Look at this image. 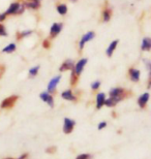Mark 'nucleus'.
I'll use <instances>...</instances> for the list:
<instances>
[{"instance_id": "nucleus-1", "label": "nucleus", "mask_w": 151, "mask_h": 159, "mask_svg": "<svg viewBox=\"0 0 151 159\" xmlns=\"http://www.w3.org/2000/svg\"><path fill=\"white\" fill-rule=\"evenodd\" d=\"M23 11H24V5H21V4H19V3L15 2L9 5V7L7 8V11L5 12V15L21 14V12H23Z\"/></svg>"}, {"instance_id": "nucleus-2", "label": "nucleus", "mask_w": 151, "mask_h": 159, "mask_svg": "<svg viewBox=\"0 0 151 159\" xmlns=\"http://www.w3.org/2000/svg\"><path fill=\"white\" fill-rule=\"evenodd\" d=\"M86 63H87V59L86 58H83L81 59L80 61H78L73 66V72L76 75H79L81 72L83 71V69H84Z\"/></svg>"}, {"instance_id": "nucleus-3", "label": "nucleus", "mask_w": 151, "mask_h": 159, "mask_svg": "<svg viewBox=\"0 0 151 159\" xmlns=\"http://www.w3.org/2000/svg\"><path fill=\"white\" fill-rule=\"evenodd\" d=\"M76 125V122L69 118H65L64 119V124H63V132L65 134H68L73 131V127Z\"/></svg>"}, {"instance_id": "nucleus-4", "label": "nucleus", "mask_w": 151, "mask_h": 159, "mask_svg": "<svg viewBox=\"0 0 151 159\" xmlns=\"http://www.w3.org/2000/svg\"><path fill=\"white\" fill-rule=\"evenodd\" d=\"M17 99H18V96H16V95L11 96V97H7L2 101L1 106L0 107H1L2 109H8V107H12L15 104L16 101H17Z\"/></svg>"}, {"instance_id": "nucleus-5", "label": "nucleus", "mask_w": 151, "mask_h": 159, "mask_svg": "<svg viewBox=\"0 0 151 159\" xmlns=\"http://www.w3.org/2000/svg\"><path fill=\"white\" fill-rule=\"evenodd\" d=\"M94 36H95V33L92 32V31H89V32L86 33L85 35H83L81 40H80V49L82 50L83 48H84L85 43H88V41H90L91 39H93V37H94Z\"/></svg>"}, {"instance_id": "nucleus-6", "label": "nucleus", "mask_w": 151, "mask_h": 159, "mask_svg": "<svg viewBox=\"0 0 151 159\" xmlns=\"http://www.w3.org/2000/svg\"><path fill=\"white\" fill-rule=\"evenodd\" d=\"M60 80H61L60 75L53 78L52 80H51L50 83H49V85H48V92H50V93H53V92L56 90V87H57V85H58V83L60 82Z\"/></svg>"}, {"instance_id": "nucleus-7", "label": "nucleus", "mask_w": 151, "mask_h": 159, "mask_svg": "<svg viewBox=\"0 0 151 159\" xmlns=\"http://www.w3.org/2000/svg\"><path fill=\"white\" fill-rule=\"evenodd\" d=\"M40 97L41 100H44L45 102H47L50 107L54 106V99H53L52 95H50L48 92H43V93H40Z\"/></svg>"}, {"instance_id": "nucleus-8", "label": "nucleus", "mask_w": 151, "mask_h": 159, "mask_svg": "<svg viewBox=\"0 0 151 159\" xmlns=\"http://www.w3.org/2000/svg\"><path fill=\"white\" fill-rule=\"evenodd\" d=\"M111 97H119L123 98L124 97V90L122 88H113L110 91Z\"/></svg>"}, {"instance_id": "nucleus-9", "label": "nucleus", "mask_w": 151, "mask_h": 159, "mask_svg": "<svg viewBox=\"0 0 151 159\" xmlns=\"http://www.w3.org/2000/svg\"><path fill=\"white\" fill-rule=\"evenodd\" d=\"M61 29H62V24L61 23H54L52 26H51V29H50V33H51V35H53V36H55L57 35Z\"/></svg>"}, {"instance_id": "nucleus-10", "label": "nucleus", "mask_w": 151, "mask_h": 159, "mask_svg": "<svg viewBox=\"0 0 151 159\" xmlns=\"http://www.w3.org/2000/svg\"><path fill=\"white\" fill-rule=\"evenodd\" d=\"M148 99H149V93H144L141 95L139 97V99H138V103H139L140 107H142V109L145 107L146 103L148 102Z\"/></svg>"}, {"instance_id": "nucleus-11", "label": "nucleus", "mask_w": 151, "mask_h": 159, "mask_svg": "<svg viewBox=\"0 0 151 159\" xmlns=\"http://www.w3.org/2000/svg\"><path fill=\"white\" fill-rule=\"evenodd\" d=\"M106 100V94L105 93H98L96 96V109H101V107L105 104Z\"/></svg>"}, {"instance_id": "nucleus-12", "label": "nucleus", "mask_w": 151, "mask_h": 159, "mask_svg": "<svg viewBox=\"0 0 151 159\" xmlns=\"http://www.w3.org/2000/svg\"><path fill=\"white\" fill-rule=\"evenodd\" d=\"M61 96H62V98H63V99H65V100L75 101V100L77 99L75 95L73 94L72 90H66V91L62 92V94H61Z\"/></svg>"}, {"instance_id": "nucleus-13", "label": "nucleus", "mask_w": 151, "mask_h": 159, "mask_svg": "<svg viewBox=\"0 0 151 159\" xmlns=\"http://www.w3.org/2000/svg\"><path fill=\"white\" fill-rule=\"evenodd\" d=\"M122 99V98L119 97H110L109 99H106L105 100V106L107 107H114L119 102V101Z\"/></svg>"}, {"instance_id": "nucleus-14", "label": "nucleus", "mask_w": 151, "mask_h": 159, "mask_svg": "<svg viewBox=\"0 0 151 159\" xmlns=\"http://www.w3.org/2000/svg\"><path fill=\"white\" fill-rule=\"evenodd\" d=\"M73 60H66V61H64L62 63V65H61L60 67V71H64V70H68V69H73Z\"/></svg>"}, {"instance_id": "nucleus-15", "label": "nucleus", "mask_w": 151, "mask_h": 159, "mask_svg": "<svg viewBox=\"0 0 151 159\" xmlns=\"http://www.w3.org/2000/svg\"><path fill=\"white\" fill-rule=\"evenodd\" d=\"M130 75L131 81H134V82H138L140 80V71L138 70V69H134V68L130 69Z\"/></svg>"}, {"instance_id": "nucleus-16", "label": "nucleus", "mask_w": 151, "mask_h": 159, "mask_svg": "<svg viewBox=\"0 0 151 159\" xmlns=\"http://www.w3.org/2000/svg\"><path fill=\"white\" fill-rule=\"evenodd\" d=\"M151 48V40L149 37H145L142 40V44H141V49L143 51H149Z\"/></svg>"}, {"instance_id": "nucleus-17", "label": "nucleus", "mask_w": 151, "mask_h": 159, "mask_svg": "<svg viewBox=\"0 0 151 159\" xmlns=\"http://www.w3.org/2000/svg\"><path fill=\"white\" fill-rule=\"evenodd\" d=\"M117 44H118V40H113L110 44H109V47H108V49H107V55L109 57L112 56V54H113L115 49H116Z\"/></svg>"}, {"instance_id": "nucleus-18", "label": "nucleus", "mask_w": 151, "mask_h": 159, "mask_svg": "<svg viewBox=\"0 0 151 159\" xmlns=\"http://www.w3.org/2000/svg\"><path fill=\"white\" fill-rule=\"evenodd\" d=\"M24 5L27 6V7H29V8H32V9H36V8L40 7V2L35 1V0H31V1L25 2Z\"/></svg>"}, {"instance_id": "nucleus-19", "label": "nucleus", "mask_w": 151, "mask_h": 159, "mask_svg": "<svg viewBox=\"0 0 151 159\" xmlns=\"http://www.w3.org/2000/svg\"><path fill=\"white\" fill-rule=\"evenodd\" d=\"M57 11L61 16H64L67 12V6L65 4H59L57 5Z\"/></svg>"}, {"instance_id": "nucleus-20", "label": "nucleus", "mask_w": 151, "mask_h": 159, "mask_svg": "<svg viewBox=\"0 0 151 159\" xmlns=\"http://www.w3.org/2000/svg\"><path fill=\"white\" fill-rule=\"evenodd\" d=\"M16 50V44L15 43H9L7 44L4 49L2 50V52H4V53H12L14 51Z\"/></svg>"}, {"instance_id": "nucleus-21", "label": "nucleus", "mask_w": 151, "mask_h": 159, "mask_svg": "<svg viewBox=\"0 0 151 159\" xmlns=\"http://www.w3.org/2000/svg\"><path fill=\"white\" fill-rule=\"evenodd\" d=\"M102 18H104L105 22L110 21V19H111V11H109V9H106V11L102 12Z\"/></svg>"}, {"instance_id": "nucleus-22", "label": "nucleus", "mask_w": 151, "mask_h": 159, "mask_svg": "<svg viewBox=\"0 0 151 159\" xmlns=\"http://www.w3.org/2000/svg\"><path fill=\"white\" fill-rule=\"evenodd\" d=\"M38 69H40V66H35V67H32L29 70V75H31V77H34V75H36L37 72H38Z\"/></svg>"}, {"instance_id": "nucleus-23", "label": "nucleus", "mask_w": 151, "mask_h": 159, "mask_svg": "<svg viewBox=\"0 0 151 159\" xmlns=\"http://www.w3.org/2000/svg\"><path fill=\"white\" fill-rule=\"evenodd\" d=\"M6 35H7V32L5 30V27L2 24H0V36H6Z\"/></svg>"}, {"instance_id": "nucleus-24", "label": "nucleus", "mask_w": 151, "mask_h": 159, "mask_svg": "<svg viewBox=\"0 0 151 159\" xmlns=\"http://www.w3.org/2000/svg\"><path fill=\"white\" fill-rule=\"evenodd\" d=\"M99 86H101V82L99 81H96L94 83H92L91 84V88L93 89V90H96V89L99 88Z\"/></svg>"}, {"instance_id": "nucleus-25", "label": "nucleus", "mask_w": 151, "mask_h": 159, "mask_svg": "<svg viewBox=\"0 0 151 159\" xmlns=\"http://www.w3.org/2000/svg\"><path fill=\"white\" fill-rule=\"evenodd\" d=\"M91 156L89 154H81V155H79V156H77L76 159H90Z\"/></svg>"}, {"instance_id": "nucleus-26", "label": "nucleus", "mask_w": 151, "mask_h": 159, "mask_svg": "<svg viewBox=\"0 0 151 159\" xmlns=\"http://www.w3.org/2000/svg\"><path fill=\"white\" fill-rule=\"evenodd\" d=\"M77 81H78V75H76L75 74H72V84L73 85H75L76 83H77Z\"/></svg>"}, {"instance_id": "nucleus-27", "label": "nucleus", "mask_w": 151, "mask_h": 159, "mask_svg": "<svg viewBox=\"0 0 151 159\" xmlns=\"http://www.w3.org/2000/svg\"><path fill=\"white\" fill-rule=\"evenodd\" d=\"M56 151V148L55 147H50L47 149V153H54Z\"/></svg>"}, {"instance_id": "nucleus-28", "label": "nucleus", "mask_w": 151, "mask_h": 159, "mask_svg": "<svg viewBox=\"0 0 151 159\" xmlns=\"http://www.w3.org/2000/svg\"><path fill=\"white\" fill-rule=\"evenodd\" d=\"M106 126H107V123H106V122H101V123H99V124H98V129L101 130V129H102V128H105Z\"/></svg>"}, {"instance_id": "nucleus-29", "label": "nucleus", "mask_w": 151, "mask_h": 159, "mask_svg": "<svg viewBox=\"0 0 151 159\" xmlns=\"http://www.w3.org/2000/svg\"><path fill=\"white\" fill-rule=\"evenodd\" d=\"M29 34H31V31L30 30H28V31H24V32H22V37H24V36H27V35H29Z\"/></svg>"}, {"instance_id": "nucleus-30", "label": "nucleus", "mask_w": 151, "mask_h": 159, "mask_svg": "<svg viewBox=\"0 0 151 159\" xmlns=\"http://www.w3.org/2000/svg\"><path fill=\"white\" fill-rule=\"evenodd\" d=\"M5 18H6L5 12H3V14H0V22L4 21V20H5Z\"/></svg>"}, {"instance_id": "nucleus-31", "label": "nucleus", "mask_w": 151, "mask_h": 159, "mask_svg": "<svg viewBox=\"0 0 151 159\" xmlns=\"http://www.w3.org/2000/svg\"><path fill=\"white\" fill-rule=\"evenodd\" d=\"M28 157V154L27 153H25V154H23V155H21L20 157H19L18 159H26Z\"/></svg>"}, {"instance_id": "nucleus-32", "label": "nucleus", "mask_w": 151, "mask_h": 159, "mask_svg": "<svg viewBox=\"0 0 151 159\" xmlns=\"http://www.w3.org/2000/svg\"><path fill=\"white\" fill-rule=\"evenodd\" d=\"M43 44H44V47H45V48H49V41H47V40H46V41H44V43H43Z\"/></svg>"}, {"instance_id": "nucleus-33", "label": "nucleus", "mask_w": 151, "mask_h": 159, "mask_svg": "<svg viewBox=\"0 0 151 159\" xmlns=\"http://www.w3.org/2000/svg\"><path fill=\"white\" fill-rule=\"evenodd\" d=\"M5 159H15V158H5Z\"/></svg>"}, {"instance_id": "nucleus-34", "label": "nucleus", "mask_w": 151, "mask_h": 159, "mask_svg": "<svg viewBox=\"0 0 151 159\" xmlns=\"http://www.w3.org/2000/svg\"><path fill=\"white\" fill-rule=\"evenodd\" d=\"M35 1H38V2H40V0H35Z\"/></svg>"}, {"instance_id": "nucleus-35", "label": "nucleus", "mask_w": 151, "mask_h": 159, "mask_svg": "<svg viewBox=\"0 0 151 159\" xmlns=\"http://www.w3.org/2000/svg\"><path fill=\"white\" fill-rule=\"evenodd\" d=\"M72 1H76V0H72Z\"/></svg>"}]
</instances>
